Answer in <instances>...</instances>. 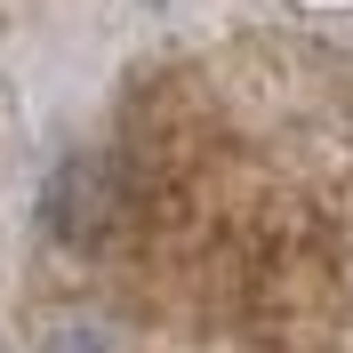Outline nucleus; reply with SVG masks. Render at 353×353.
Instances as JSON below:
<instances>
[{
    "instance_id": "nucleus-1",
    "label": "nucleus",
    "mask_w": 353,
    "mask_h": 353,
    "mask_svg": "<svg viewBox=\"0 0 353 353\" xmlns=\"http://www.w3.org/2000/svg\"><path fill=\"white\" fill-rule=\"evenodd\" d=\"M48 233H57V249H105L112 233V209H121V193H112V169L97 153H72L65 169L48 176Z\"/></svg>"
},
{
    "instance_id": "nucleus-2",
    "label": "nucleus",
    "mask_w": 353,
    "mask_h": 353,
    "mask_svg": "<svg viewBox=\"0 0 353 353\" xmlns=\"http://www.w3.org/2000/svg\"><path fill=\"white\" fill-rule=\"evenodd\" d=\"M41 353H112V345H105L97 330H57V337H48Z\"/></svg>"
}]
</instances>
